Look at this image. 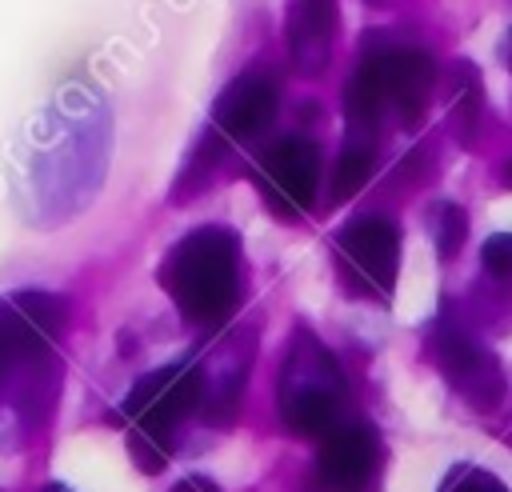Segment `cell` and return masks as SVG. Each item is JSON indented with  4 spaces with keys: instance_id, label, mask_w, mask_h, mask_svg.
Wrapping results in <instances>:
<instances>
[{
    "instance_id": "obj_8",
    "label": "cell",
    "mask_w": 512,
    "mask_h": 492,
    "mask_svg": "<svg viewBox=\"0 0 512 492\" xmlns=\"http://www.w3.org/2000/svg\"><path fill=\"white\" fill-rule=\"evenodd\" d=\"M344 288L364 300H388L400 276V232L384 216H360L332 240Z\"/></svg>"
},
{
    "instance_id": "obj_15",
    "label": "cell",
    "mask_w": 512,
    "mask_h": 492,
    "mask_svg": "<svg viewBox=\"0 0 512 492\" xmlns=\"http://www.w3.org/2000/svg\"><path fill=\"white\" fill-rule=\"evenodd\" d=\"M464 236H468V216H464V208H460V204H436V208H432V240H436V252H440L444 260H452V256L460 252Z\"/></svg>"
},
{
    "instance_id": "obj_16",
    "label": "cell",
    "mask_w": 512,
    "mask_h": 492,
    "mask_svg": "<svg viewBox=\"0 0 512 492\" xmlns=\"http://www.w3.org/2000/svg\"><path fill=\"white\" fill-rule=\"evenodd\" d=\"M480 264L496 280H512V232H492L480 248Z\"/></svg>"
},
{
    "instance_id": "obj_13",
    "label": "cell",
    "mask_w": 512,
    "mask_h": 492,
    "mask_svg": "<svg viewBox=\"0 0 512 492\" xmlns=\"http://www.w3.org/2000/svg\"><path fill=\"white\" fill-rule=\"evenodd\" d=\"M448 96H452V116H456L460 144H476L480 120H484V88H480V72L468 60H456L448 68Z\"/></svg>"
},
{
    "instance_id": "obj_17",
    "label": "cell",
    "mask_w": 512,
    "mask_h": 492,
    "mask_svg": "<svg viewBox=\"0 0 512 492\" xmlns=\"http://www.w3.org/2000/svg\"><path fill=\"white\" fill-rule=\"evenodd\" d=\"M440 492H508L492 472H484V468H468V464H460L448 480H444V488Z\"/></svg>"
},
{
    "instance_id": "obj_11",
    "label": "cell",
    "mask_w": 512,
    "mask_h": 492,
    "mask_svg": "<svg viewBox=\"0 0 512 492\" xmlns=\"http://www.w3.org/2000/svg\"><path fill=\"white\" fill-rule=\"evenodd\" d=\"M384 76H388V100H392V116L400 120V128H416L428 112L432 88H436V64L424 48L412 44H384L376 48Z\"/></svg>"
},
{
    "instance_id": "obj_5",
    "label": "cell",
    "mask_w": 512,
    "mask_h": 492,
    "mask_svg": "<svg viewBox=\"0 0 512 492\" xmlns=\"http://www.w3.org/2000/svg\"><path fill=\"white\" fill-rule=\"evenodd\" d=\"M344 400H348V384H344L336 356L316 336H308L300 328L296 340L288 344V352L280 360V376H276L280 424L292 436L324 440L332 428H340Z\"/></svg>"
},
{
    "instance_id": "obj_9",
    "label": "cell",
    "mask_w": 512,
    "mask_h": 492,
    "mask_svg": "<svg viewBox=\"0 0 512 492\" xmlns=\"http://www.w3.org/2000/svg\"><path fill=\"white\" fill-rule=\"evenodd\" d=\"M252 176H256V188L276 220H300L316 200L320 148L304 136H284L260 152V164Z\"/></svg>"
},
{
    "instance_id": "obj_10",
    "label": "cell",
    "mask_w": 512,
    "mask_h": 492,
    "mask_svg": "<svg viewBox=\"0 0 512 492\" xmlns=\"http://www.w3.org/2000/svg\"><path fill=\"white\" fill-rule=\"evenodd\" d=\"M380 472V436L372 424H340L320 440L316 488L320 492H364Z\"/></svg>"
},
{
    "instance_id": "obj_14",
    "label": "cell",
    "mask_w": 512,
    "mask_h": 492,
    "mask_svg": "<svg viewBox=\"0 0 512 492\" xmlns=\"http://www.w3.org/2000/svg\"><path fill=\"white\" fill-rule=\"evenodd\" d=\"M372 168H376V148L344 144V152H340V160H336V168H332V188H328V200H332V204L352 200V196H356V192L368 184Z\"/></svg>"
},
{
    "instance_id": "obj_19",
    "label": "cell",
    "mask_w": 512,
    "mask_h": 492,
    "mask_svg": "<svg viewBox=\"0 0 512 492\" xmlns=\"http://www.w3.org/2000/svg\"><path fill=\"white\" fill-rule=\"evenodd\" d=\"M504 184H508V188H512V160H508V164H504Z\"/></svg>"
},
{
    "instance_id": "obj_2",
    "label": "cell",
    "mask_w": 512,
    "mask_h": 492,
    "mask_svg": "<svg viewBox=\"0 0 512 492\" xmlns=\"http://www.w3.org/2000/svg\"><path fill=\"white\" fill-rule=\"evenodd\" d=\"M156 280L188 324H224L240 304V236L220 224L192 228L160 260Z\"/></svg>"
},
{
    "instance_id": "obj_7",
    "label": "cell",
    "mask_w": 512,
    "mask_h": 492,
    "mask_svg": "<svg viewBox=\"0 0 512 492\" xmlns=\"http://www.w3.org/2000/svg\"><path fill=\"white\" fill-rule=\"evenodd\" d=\"M428 356L440 368V376L452 384V392H460L476 412H496L504 404L508 392L504 364L448 308L428 324Z\"/></svg>"
},
{
    "instance_id": "obj_21",
    "label": "cell",
    "mask_w": 512,
    "mask_h": 492,
    "mask_svg": "<svg viewBox=\"0 0 512 492\" xmlns=\"http://www.w3.org/2000/svg\"><path fill=\"white\" fill-rule=\"evenodd\" d=\"M508 64H512V52H508Z\"/></svg>"
},
{
    "instance_id": "obj_12",
    "label": "cell",
    "mask_w": 512,
    "mask_h": 492,
    "mask_svg": "<svg viewBox=\"0 0 512 492\" xmlns=\"http://www.w3.org/2000/svg\"><path fill=\"white\" fill-rule=\"evenodd\" d=\"M288 56L300 76H316L328 64L336 36V0H292L288 4Z\"/></svg>"
},
{
    "instance_id": "obj_18",
    "label": "cell",
    "mask_w": 512,
    "mask_h": 492,
    "mask_svg": "<svg viewBox=\"0 0 512 492\" xmlns=\"http://www.w3.org/2000/svg\"><path fill=\"white\" fill-rule=\"evenodd\" d=\"M168 492H220V484L208 480V476H184V480H176Z\"/></svg>"
},
{
    "instance_id": "obj_4",
    "label": "cell",
    "mask_w": 512,
    "mask_h": 492,
    "mask_svg": "<svg viewBox=\"0 0 512 492\" xmlns=\"http://www.w3.org/2000/svg\"><path fill=\"white\" fill-rule=\"evenodd\" d=\"M208 376L196 364H168L132 384L120 412L128 424V452L140 472H160L172 452V432L204 404Z\"/></svg>"
},
{
    "instance_id": "obj_1",
    "label": "cell",
    "mask_w": 512,
    "mask_h": 492,
    "mask_svg": "<svg viewBox=\"0 0 512 492\" xmlns=\"http://www.w3.org/2000/svg\"><path fill=\"white\" fill-rule=\"evenodd\" d=\"M100 176V112L84 96H64L48 108L28 140L20 172V208L32 224L48 228L68 220Z\"/></svg>"
},
{
    "instance_id": "obj_6",
    "label": "cell",
    "mask_w": 512,
    "mask_h": 492,
    "mask_svg": "<svg viewBox=\"0 0 512 492\" xmlns=\"http://www.w3.org/2000/svg\"><path fill=\"white\" fill-rule=\"evenodd\" d=\"M276 104H280V88H276L272 72H264V68L240 72L212 104L208 132H204L200 148L192 152V172L200 176V172L216 168L236 144L264 136L268 124L276 120Z\"/></svg>"
},
{
    "instance_id": "obj_3",
    "label": "cell",
    "mask_w": 512,
    "mask_h": 492,
    "mask_svg": "<svg viewBox=\"0 0 512 492\" xmlns=\"http://www.w3.org/2000/svg\"><path fill=\"white\" fill-rule=\"evenodd\" d=\"M68 304L52 292H12L0 296V392L16 388L20 408L48 400V372L56 340L64 332Z\"/></svg>"
},
{
    "instance_id": "obj_20",
    "label": "cell",
    "mask_w": 512,
    "mask_h": 492,
    "mask_svg": "<svg viewBox=\"0 0 512 492\" xmlns=\"http://www.w3.org/2000/svg\"><path fill=\"white\" fill-rule=\"evenodd\" d=\"M44 492H68V488H64V484H48Z\"/></svg>"
}]
</instances>
